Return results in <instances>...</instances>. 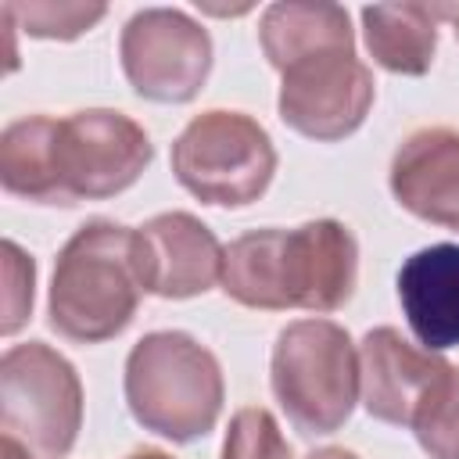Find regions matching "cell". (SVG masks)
<instances>
[{
  "instance_id": "1",
  "label": "cell",
  "mask_w": 459,
  "mask_h": 459,
  "mask_svg": "<svg viewBox=\"0 0 459 459\" xmlns=\"http://www.w3.org/2000/svg\"><path fill=\"white\" fill-rule=\"evenodd\" d=\"M154 158L140 122L115 108L65 118L25 115L0 133V183L11 197L72 208L129 190Z\"/></svg>"
},
{
  "instance_id": "2",
  "label": "cell",
  "mask_w": 459,
  "mask_h": 459,
  "mask_svg": "<svg viewBox=\"0 0 459 459\" xmlns=\"http://www.w3.org/2000/svg\"><path fill=\"white\" fill-rule=\"evenodd\" d=\"M219 283L244 308L337 312L359 283V244L337 219H312L294 230H251L226 247Z\"/></svg>"
},
{
  "instance_id": "3",
  "label": "cell",
  "mask_w": 459,
  "mask_h": 459,
  "mask_svg": "<svg viewBox=\"0 0 459 459\" xmlns=\"http://www.w3.org/2000/svg\"><path fill=\"white\" fill-rule=\"evenodd\" d=\"M140 298L133 230L115 219H90L57 251L47 319L65 341L104 344L133 323Z\"/></svg>"
},
{
  "instance_id": "4",
  "label": "cell",
  "mask_w": 459,
  "mask_h": 459,
  "mask_svg": "<svg viewBox=\"0 0 459 459\" xmlns=\"http://www.w3.org/2000/svg\"><path fill=\"white\" fill-rule=\"evenodd\" d=\"M122 387L133 420L172 445L204 437L226 398L219 359L183 330L143 333L126 355Z\"/></svg>"
},
{
  "instance_id": "5",
  "label": "cell",
  "mask_w": 459,
  "mask_h": 459,
  "mask_svg": "<svg viewBox=\"0 0 459 459\" xmlns=\"http://www.w3.org/2000/svg\"><path fill=\"white\" fill-rule=\"evenodd\" d=\"M269 387L305 437L333 434L359 402V351L333 319H294L276 333Z\"/></svg>"
},
{
  "instance_id": "6",
  "label": "cell",
  "mask_w": 459,
  "mask_h": 459,
  "mask_svg": "<svg viewBox=\"0 0 459 459\" xmlns=\"http://www.w3.org/2000/svg\"><path fill=\"white\" fill-rule=\"evenodd\" d=\"M172 176L201 204L247 208L276 176V147L251 115L212 108L176 136Z\"/></svg>"
},
{
  "instance_id": "7",
  "label": "cell",
  "mask_w": 459,
  "mask_h": 459,
  "mask_svg": "<svg viewBox=\"0 0 459 459\" xmlns=\"http://www.w3.org/2000/svg\"><path fill=\"white\" fill-rule=\"evenodd\" d=\"M0 430L36 459H65L82 430L75 366L43 341L11 344L0 359Z\"/></svg>"
},
{
  "instance_id": "8",
  "label": "cell",
  "mask_w": 459,
  "mask_h": 459,
  "mask_svg": "<svg viewBox=\"0 0 459 459\" xmlns=\"http://www.w3.org/2000/svg\"><path fill=\"white\" fill-rule=\"evenodd\" d=\"M129 86L154 104H190L212 72V36L179 7H143L118 36Z\"/></svg>"
},
{
  "instance_id": "9",
  "label": "cell",
  "mask_w": 459,
  "mask_h": 459,
  "mask_svg": "<svg viewBox=\"0 0 459 459\" xmlns=\"http://www.w3.org/2000/svg\"><path fill=\"white\" fill-rule=\"evenodd\" d=\"M377 97V82L355 47H326L290 61L280 72V118L305 140L337 143L351 136Z\"/></svg>"
},
{
  "instance_id": "10",
  "label": "cell",
  "mask_w": 459,
  "mask_h": 459,
  "mask_svg": "<svg viewBox=\"0 0 459 459\" xmlns=\"http://www.w3.org/2000/svg\"><path fill=\"white\" fill-rule=\"evenodd\" d=\"M133 255L143 294L183 301L222 280L226 247L190 212H161L133 230Z\"/></svg>"
},
{
  "instance_id": "11",
  "label": "cell",
  "mask_w": 459,
  "mask_h": 459,
  "mask_svg": "<svg viewBox=\"0 0 459 459\" xmlns=\"http://www.w3.org/2000/svg\"><path fill=\"white\" fill-rule=\"evenodd\" d=\"M445 373L448 362L437 351L409 344L394 326H377L359 344V394L380 423L412 427Z\"/></svg>"
},
{
  "instance_id": "12",
  "label": "cell",
  "mask_w": 459,
  "mask_h": 459,
  "mask_svg": "<svg viewBox=\"0 0 459 459\" xmlns=\"http://www.w3.org/2000/svg\"><path fill=\"white\" fill-rule=\"evenodd\" d=\"M387 183L409 215L459 230V129L423 126L409 133L391 158Z\"/></svg>"
},
{
  "instance_id": "13",
  "label": "cell",
  "mask_w": 459,
  "mask_h": 459,
  "mask_svg": "<svg viewBox=\"0 0 459 459\" xmlns=\"http://www.w3.org/2000/svg\"><path fill=\"white\" fill-rule=\"evenodd\" d=\"M398 301L412 337L427 351L459 344V244L412 251L398 269Z\"/></svg>"
},
{
  "instance_id": "14",
  "label": "cell",
  "mask_w": 459,
  "mask_h": 459,
  "mask_svg": "<svg viewBox=\"0 0 459 459\" xmlns=\"http://www.w3.org/2000/svg\"><path fill=\"white\" fill-rule=\"evenodd\" d=\"M448 4H369L362 36L369 57L394 75H427L437 54V18Z\"/></svg>"
},
{
  "instance_id": "15",
  "label": "cell",
  "mask_w": 459,
  "mask_h": 459,
  "mask_svg": "<svg viewBox=\"0 0 459 459\" xmlns=\"http://www.w3.org/2000/svg\"><path fill=\"white\" fill-rule=\"evenodd\" d=\"M258 43L265 61L283 72L290 61L326 50V47H355L351 18L341 4L323 0H280L262 11Z\"/></svg>"
},
{
  "instance_id": "16",
  "label": "cell",
  "mask_w": 459,
  "mask_h": 459,
  "mask_svg": "<svg viewBox=\"0 0 459 459\" xmlns=\"http://www.w3.org/2000/svg\"><path fill=\"white\" fill-rule=\"evenodd\" d=\"M409 430L430 459H459V366H448Z\"/></svg>"
},
{
  "instance_id": "17",
  "label": "cell",
  "mask_w": 459,
  "mask_h": 459,
  "mask_svg": "<svg viewBox=\"0 0 459 459\" xmlns=\"http://www.w3.org/2000/svg\"><path fill=\"white\" fill-rule=\"evenodd\" d=\"M4 11L22 25V32L36 36V39H75L82 32H90L108 7L104 4H4Z\"/></svg>"
},
{
  "instance_id": "18",
  "label": "cell",
  "mask_w": 459,
  "mask_h": 459,
  "mask_svg": "<svg viewBox=\"0 0 459 459\" xmlns=\"http://www.w3.org/2000/svg\"><path fill=\"white\" fill-rule=\"evenodd\" d=\"M219 459H290V445L269 409L247 405L230 416Z\"/></svg>"
},
{
  "instance_id": "19",
  "label": "cell",
  "mask_w": 459,
  "mask_h": 459,
  "mask_svg": "<svg viewBox=\"0 0 459 459\" xmlns=\"http://www.w3.org/2000/svg\"><path fill=\"white\" fill-rule=\"evenodd\" d=\"M4 280H7V290H4V323H0V333L11 337L18 333L29 316H32V287H36V262L32 255H25L14 240H4Z\"/></svg>"
},
{
  "instance_id": "20",
  "label": "cell",
  "mask_w": 459,
  "mask_h": 459,
  "mask_svg": "<svg viewBox=\"0 0 459 459\" xmlns=\"http://www.w3.org/2000/svg\"><path fill=\"white\" fill-rule=\"evenodd\" d=\"M305 459H359V455H355V452H348V448L326 445V448H316V452H308Z\"/></svg>"
},
{
  "instance_id": "21",
  "label": "cell",
  "mask_w": 459,
  "mask_h": 459,
  "mask_svg": "<svg viewBox=\"0 0 459 459\" xmlns=\"http://www.w3.org/2000/svg\"><path fill=\"white\" fill-rule=\"evenodd\" d=\"M0 455H4V459H36L29 448H22V445H18V441H11V437H4V441H0Z\"/></svg>"
},
{
  "instance_id": "22",
  "label": "cell",
  "mask_w": 459,
  "mask_h": 459,
  "mask_svg": "<svg viewBox=\"0 0 459 459\" xmlns=\"http://www.w3.org/2000/svg\"><path fill=\"white\" fill-rule=\"evenodd\" d=\"M126 459H172L169 452H161V448H136L133 455H126Z\"/></svg>"
},
{
  "instance_id": "23",
  "label": "cell",
  "mask_w": 459,
  "mask_h": 459,
  "mask_svg": "<svg viewBox=\"0 0 459 459\" xmlns=\"http://www.w3.org/2000/svg\"><path fill=\"white\" fill-rule=\"evenodd\" d=\"M445 18H452V22H455V36H459V7H448V11H445Z\"/></svg>"
}]
</instances>
